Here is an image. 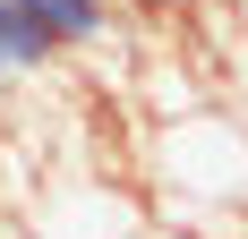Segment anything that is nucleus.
<instances>
[{
	"label": "nucleus",
	"mask_w": 248,
	"mask_h": 239,
	"mask_svg": "<svg viewBox=\"0 0 248 239\" xmlns=\"http://www.w3.org/2000/svg\"><path fill=\"white\" fill-rule=\"evenodd\" d=\"M154 163H163V188H171L180 214H188V196H197V188H205V205H223V214L248 205V137L231 128L223 111L171 120V128L154 137ZM205 205H197V214H205Z\"/></svg>",
	"instance_id": "nucleus-1"
},
{
	"label": "nucleus",
	"mask_w": 248,
	"mask_h": 239,
	"mask_svg": "<svg viewBox=\"0 0 248 239\" xmlns=\"http://www.w3.org/2000/svg\"><path fill=\"white\" fill-rule=\"evenodd\" d=\"M26 26H43V43L51 51H86L111 34V0H9Z\"/></svg>",
	"instance_id": "nucleus-2"
},
{
	"label": "nucleus",
	"mask_w": 248,
	"mask_h": 239,
	"mask_svg": "<svg viewBox=\"0 0 248 239\" xmlns=\"http://www.w3.org/2000/svg\"><path fill=\"white\" fill-rule=\"evenodd\" d=\"M60 51L43 43V26H26L9 0H0V86H17V77H43Z\"/></svg>",
	"instance_id": "nucleus-3"
}]
</instances>
